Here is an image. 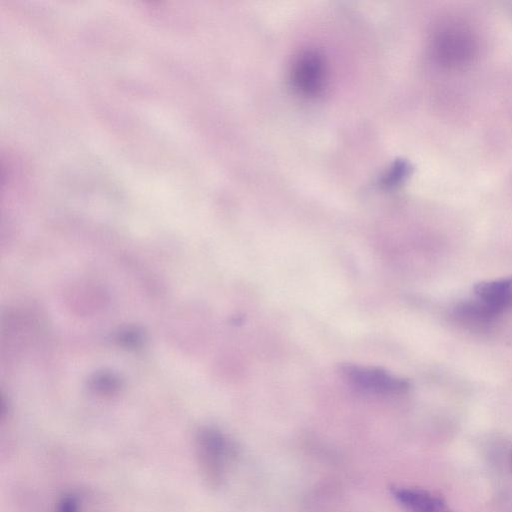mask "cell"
<instances>
[{"mask_svg": "<svg viewBox=\"0 0 512 512\" xmlns=\"http://www.w3.org/2000/svg\"><path fill=\"white\" fill-rule=\"evenodd\" d=\"M194 447L204 480L210 485L220 484L233 456V446L229 439L215 428H203L197 433Z\"/></svg>", "mask_w": 512, "mask_h": 512, "instance_id": "1", "label": "cell"}, {"mask_svg": "<svg viewBox=\"0 0 512 512\" xmlns=\"http://www.w3.org/2000/svg\"><path fill=\"white\" fill-rule=\"evenodd\" d=\"M340 371L350 385L366 392L393 395L403 393L409 387L404 379L380 368L346 364Z\"/></svg>", "mask_w": 512, "mask_h": 512, "instance_id": "2", "label": "cell"}, {"mask_svg": "<svg viewBox=\"0 0 512 512\" xmlns=\"http://www.w3.org/2000/svg\"><path fill=\"white\" fill-rule=\"evenodd\" d=\"M291 80L302 95H319L326 82V65L322 55L315 50L302 51L292 64Z\"/></svg>", "mask_w": 512, "mask_h": 512, "instance_id": "3", "label": "cell"}, {"mask_svg": "<svg viewBox=\"0 0 512 512\" xmlns=\"http://www.w3.org/2000/svg\"><path fill=\"white\" fill-rule=\"evenodd\" d=\"M474 294V301L491 322L512 307V278L480 282Z\"/></svg>", "mask_w": 512, "mask_h": 512, "instance_id": "4", "label": "cell"}, {"mask_svg": "<svg viewBox=\"0 0 512 512\" xmlns=\"http://www.w3.org/2000/svg\"><path fill=\"white\" fill-rule=\"evenodd\" d=\"M391 494L410 512H452L442 498L420 488L396 486Z\"/></svg>", "mask_w": 512, "mask_h": 512, "instance_id": "5", "label": "cell"}, {"mask_svg": "<svg viewBox=\"0 0 512 512\" xmlns=\"http://www.w3.org/2000/svg\"><path fill=\"white\" fill-rule=\"evenodd\" d=\"M54 512H82L81 498L75 493H65L56 501Z\"/></svg>", "mask_w": 512, "mask_h": 512, "instance_id": "6", "label": "cell"}, {"mask_svg": "<svg viewBox=\"0 0 512 512\" xmlns=\"http://www.w3.org/2000/svg\"><path fill=\"white\" fill-rule=\"evenodd\" d=\"M410 166L405 161H398L391 168L387 177L385 178V184L391 186L401 182L409 174Z\"/></svg>", "mask_w": 512, "mask_h": 512, "instance_id": "7", "label": "cell"}]
</instances>
